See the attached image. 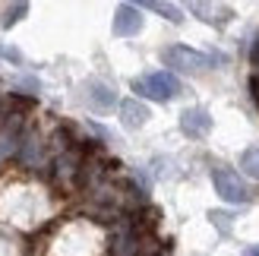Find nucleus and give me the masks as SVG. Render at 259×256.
I'll list each match as a JSON object with an SVG mask.
<instances>
[{
    "instance_id": "10",
    "label": "nucleus",
    "mask_w": 259,
    "mask_h": 256,
    "mask_svg": "<svg viewBox=\"0 0 259 256\" xmlns=\"http://www.w3.org/2000/svg\"><path fill=\"white\" fill-rule=\"evenodd\" d=\"M120 120H123L126 130H139V126L149 120V108L136 98H123L120 101Z\"/></svg>"
},
{
    "instance_id": "1",
    "label": "nucleus",
    "mask_w": 259,
    "mask_h": 256,
    "mask_svg": "<svg viewBox=\"0 0 259 256\" xmlns=\"http://www.w3.org/2000/svg\"><path fill=\"white\" fill-rule=\"evenodd\" d=\"M161 60H164V67H171L177 73H205V70H212L215 63H225V57L218 54H202V51H193L187 45H171V48H164L161 51Z\"/></svg>"
},
{
    "instance_id": "14",
    "label": "nucleus",
    "mask_w": 259,
    "mask_h": 256,
    "mask_svg": "<svg viewBox=\"0 0 259 256\" xmlns=\"http://www.w3.org/2000/svg\"><path fill=\"white\" fill-rule=\"evenodd\" d=\"M209 219H212L215 228H222L225 234L231 231V212H209Z\"/></svg>"
},
{
    "instance_id": "8",
    "label": "nucleus",
    "mask_w": 259,
    "mask_h": 256,
    "mask_svg": "<svg viewBox=\"0 0 259 256\" xmlns=\"http://www.w3.org/2000/svg\"><path fill=\"white\" fill-rule=\"evenodd\" d=\"M85 98L92 101L98 111H111L114 105H117V92H114L111 86H105L101 79H89L85 82Z\"/></svg>"
},
{
    "instance_id": "6",
    "label": "nucleus",
    "mask_w": 259,
    "mask_h": 256,
    "mask_svg": "<svg viewBox=\"0 0 259 256\" xmlns=\"http://www.w3.org/2000/svg\"><path fill=\"white\" fill-rule=\"evenodd\" d=\"M180 130H184L190 139H202L205 133L212 130V117L205 108H187L180 114Z\"/></svg>"
},
{
    "instance_id": "15",
    "label": "nucleus",
    "mask_w": 259,
    "mask_h": 256,
    "mask_svg": "<svg viewBox=\"0 0 259 256\" xmlns=\"http://www.w3.org/2000/svg\"><path fill=\"white\" fill-rule=\"evenodd\" d=\"M250 57H253V73L259 76V38H256V45H253V54H250Z\"/></svg>"
},
{
    "instance_id": "7",
    "label": "nucleus",
    "mask_w": 259,
    "mask_h": 256,
    "mask_svg": "<svg viewBox=\"0 0 259 256\" xmlns=\"http://www.w3.org/2000/svg\"><path fill=\"white\" fill-rule=\"evenodd\" d=\"M139 29H142V13L133 4L117 7V13H114V35L130 38V35H136Z\"/></svg>"
},
{
    "instance_id": "5",
    "label": "nucleus",
    "mask_w": 259,
    "mask_h": 256,
    "mask_svg": "<svg viewBox=\"0 0 259 256\" xmlns=\"http://www.w3.org/2000/svg\"><path fill=\"white\" fill-rule=\"evenodd\" d=\"M22 139V114H0V161H7L10 155H16Z\"/></svg>"
},
{
    "instance_id": "16",
    "label": "nucleus",
    "mask_w": 259,
    "mask_h": 256,
    "mask_svg": "<svg viewBox=\"0 0 259 256\" xmlns=\"http://www.w3.org/2000/svg\"><path fill=\"white\" fill-rule=\"evenodd\" d=\"M243 256H259V244H253V247H247V250H243Z\"/></svg>"
},
{
    "instance_id": "2",
    "label": "nucleus",
    "mask_w": 259,
    "mask_h": 256,
    "mask_svg": "<svg viewBox=\"0 0 259 256\" xmlns=\"http://www.w3.org/2000/svg\"><path fill=\"white\" fill-rule=\"evenodd\" d=\"M180 79L171 73V70H155V73H146L133 79V92L142 95V98H152V101H171L180 95Z\"/></svg>"
},
{
    "instance_id": "4",
    "label": "nucleus",
    "mask_w": 259,
    "mask_h": 256,
    "mask_svg": "<svg viewBox=\"0 0 259 256\" xmlns=\"http://www.w3.org/2000/svg\"><path fill=\"white\" fill-rule=\"evenodd\" d=\"M16 158L19 164H25V168H32V171H45L51 161V152H48V143L38 133H22L19 139V149H16Z\"/></svg>"
},
{
    "instance_id": "11",
    "label": "nucleus",
    "mask_w": 259,
    "mask_h": 256,
    "mask_svg": "<svg viewBox=\"0 0 259 256\" xmlns=\"http://www.w3.org/2000/svg\"><path fill=\"white\" fill-rule=\"evenodd\" d=\"M130 4H136V7H146V10H155L158 16L171 19V22H184V13H180L174 4H167V0H130Z\"/></svg>"
},
{
    "instance_id": "12",
    "label": "nucleus",
    "mask_w": 259,
    "mask_h": 256,
    "mask_svg": "<svg viewBox=\"0 0 259 256\" xmlns=\"http://www.w3.org/2000/svg\"><path fill=\"white\" fill-rule=\"evenodd\" d=\"M240 168L247 177H253V181H259V146H250L240 152Z\"/></svg>"
},
{
    "instance_id": "9",
    "label": "nucleus",
    "mask_w": 259,
    "mask_h": 256,
    "mask_svg": "<svg viewBox=\"0 0 259 256\" xmlns=\"http://www.w3.org/2000/svg\"><path fill=\"white\" fill-rule=\"evenodd\" d=\"M184 4L190 7V13H193V16H199L202 22H212V25H218V22H228V19H231V10H225V7H215V4H209V0H184Z\"/></svg>"
},
{
    "instance_id": "13",
    "label": "nucleus",
    "mask_w": 259,
    "mask_h": 256,
    "mask_svg": "<svg viewBox=\"0 0 259 256\" xmlns=\"http://www.w3.org/2000/svg\"><path fill=\"white\" fill-rule=\"evenodd\" d=\"M25 13H29V0H13L10 10H7V16H4V29H10V25H16Z\"/></svg>"
},
{
    "instance_id": "3",
    "label": "nucleus",
    "mask_w": 259,
    "mask_h": 256,
    "mask_svg": "<svg viewBox=\"0 0 259 256\" xmlns=\"http://www.w3.org/2000/svg\"><path fill=\"white\" fill-rule=\"evenodd\" d=\"M212 187H215V193L222 196L225 202H234V206H243V202H250V190L243 187L240 181V174L237 171H231V168H212Z\"/></svg>"
}]
</instances>
